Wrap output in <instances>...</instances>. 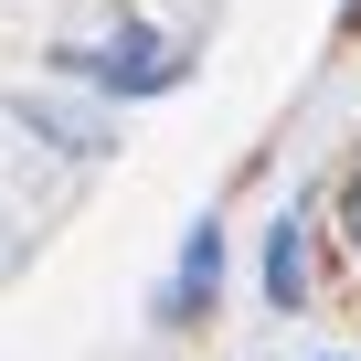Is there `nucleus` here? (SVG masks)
Instances as JSON below:
<instances>
[{"mask_svg":"<svg viewBox=\"0 0 361 361\" xmlns=\"http://www.w3.org/2000/svg\"><path fill=\"white\" fill-rule=\"evenodd\" d=\"M85 85H106V96H159V85H180V54L159 43V32H117L106 54H64Z\"/></svg>","mask_w":361,"mask_h":361,"instance_id":"1","label":"nucleus"},{"mask_svg":"<svg viewBox=\"0 0 361 361\" xmlns=\"http://www.w3.org/2000/svg\"><path fill=\"white\" fill-rule=\"evenodd\" d=\"M213 287H224V234H213V224H192V245H180V276H170V319L192 329V319L213 308Z\"/></svg>","mask_w":361,"mask_h":361,"instance_id":"2","label":"nucleus"},{"mask_svg":"<svg viewBox=\"0 0 361 361\" xmlns=\"http://www.w3.org/2000/svg\"><path fill=\"white\" fill-rule=\"evenodd\" d=\"M298 245H308V234H298V213H276V234H266V298H276V308H298V298H308Z\"/></svg>","mask_w":361,"mask_h":361,"instance_id":"3","label":"nucleus"},{"mask_svg":"<svg viewBox=\"0 0 361 361\" xmlns=\"http://www.w3.org/2000/svg\"><path fill=\"white\" fill-rule=\"evenodd\" d=\"M340 224H350V245H361V180H350V192H340Z\"/></svg>","mask_w":361,"mask_h":361,"instance_id":"4","label":"nucleus"},{"mask_svg":"<svg viewBox=\"0 0 361 361\" xmlns=\"http://www.w3.org/2000/svg\"><path fill=\"white\" fill-rule=\"evenodd\" d=\"M350 11H361V0H350Z\"/></svg>","mask_w":361,"mask_h":361,"instance_id":"5","label":"nucleus"}]
</instances>
